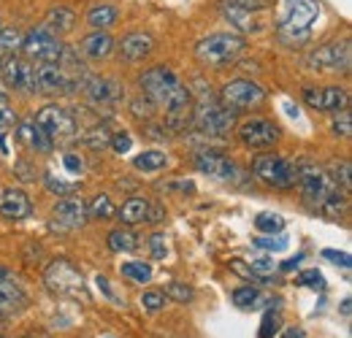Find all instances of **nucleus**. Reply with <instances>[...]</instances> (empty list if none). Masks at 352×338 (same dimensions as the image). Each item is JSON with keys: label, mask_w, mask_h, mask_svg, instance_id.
Segmentation results:
<instances>
[{"label": "nucleus", "mask_w": 352, "mask_h": 338, "mask_svg": "<svg viewBox=\"0 0 352 338\" xmlns=\"http://www.w3.org/2000/svg\"><path fill=\"white\" fill-rule=\"evenodd\" d=\"M304 203L311 206L314 212H322L328 216H339L347 212V192L331 179V173L311 163L298 166V181Z\"/></svg>", "instance_id": "obj_1"}, {"label": "nucleus", "mask_w": 352, "mask_h": 338, "mask_svg": "<svg viewBox=\"0 0 352 338\" xmlns=\"http://www.w3.org/2000/svg\"><path fill=\"white\" fill-rule=\"evenodd\" d=\"M317 19H320L317 0H279L276 36L285 46H304L314 36Z\"/></svg>", "instance_id": "obj_2"}, {"label": "nucleus", "mask_w": 352, "mask_h": 338, "mask_svg": "<svg viewBox=\"0 0 352 338\" xmlns=\"http://www.w3.org/2000/svg\"><path fill=\"white\" fill-rule=\"evenodd\" d=\"M138 82H141L144 95L155 106L166 109L171 117H179V114H184L190 109V92H187V87L179 82V76L168 65H155V68L144 71Z\"/></svg>", "instance_id": "obj_3"}, {"label": "nucleus", "mask_w": 352, "mask_h": 338, "mask_svg": "<svg viewBox=\"0 0 352 338\" xmlns=\"http://www.w3.org/2000/svg\"><path fill=\"white\" fill-rule=\"evenodd\" d=\"M44 284L52 295L74 297V300H79V297H82V300H87L89 297L82 271H79L71 260H65V257H57V260H52V262L46 265Z\"/></svg>", "instance_id": "obj_4"}, {"label": "nucleus", "mask_w": 352, "mask_h": 338, "mask_svg": "<svg viewBox=\"0 0 352 338\" xmlns=\"http://www.w3.org/2000/svg\"><path fill=\"white\" fill-rule=\"evenodd\" d=\"M244 52V38L236 33H212L195 43V57L206 68H225Z\"/></svg>", "instance_id": "obj_5"}, {"label": "nucleus", "mask_w": 352, "mask_h": 338, "mask_svg": "<svg viewBox=\"0 0 352 338\" xmlns=\"http://www.w3.org/2000/svg\"><path fill=\"white\" fill-rule=\"evenodd\" d=\"M252 170H255V176L261 181H265L268 187H276V190H293L296 181H298V166L290 163L287 157H279V155L255 157Z\"/></svg>", "instance_id": "obj_6"}, {"label": "nucleus", "mask_w": 352, "mask_h": 338, "mask_svg": "<svg viewBox=\"0 0 352 338\" xmlns=\"http://www.w3.org/2000/svg\"><path fill=\"white\" fill-rule=\"evenodd\" d=\"M33 122L49 135L52 144H71V141L79 138L76 117L63 106H46V109L38 111V117Z\"/></svg>", "instance_id": "obj_7"}, {"label": "nucleus", "mask_w": 352, "mask_h": 338, "mask_svg": "<svg viewBox=\"0 0 352 338\" xmlns=\"http://www.w3.org/2000/svg\"><path fill=\"white\" fill-rule=\"evenodd\" d=\"M192 125L206 135H225L236 127V109H230L228 103L220 106V103H206L204 100L192 114Z\"/></svg>", "instance_id": "obj_8"}, {"label": "nucleus", "mask_w": 352, "mask_h": 338, "mask_svg": "<svg viewBox=\"0 0 352 338\" xmlns=\"http://www.w3.org/2000/svg\"><path fill=\"white\" fill-rule=\"evenodd\" d=\"M22 52L30 63H60L65 46L60 43L54 33H49L46 27H38L22 38Z\"/></svg>", "instance_id": "obj_9"}, {"label": "nucleus", "mask_w": 352, "mask_h": 338, "mask_svg": "<svg viewBox=\"0 0 352 338\" xmlns=\"http://www.w3.org/2000/svg\"><path fill=\"white\" fill-rule=\"evenodd\" d=\"M309 68L314 71H333V74H347L352 63L350 41H333L325 43L320 49H314L307 57Z\"/></svg>", "instance_id": "obj_10"}, {"label": "nucleus", "mask_w": 352, "mask_h": 338, "mask_svg": "<svg viewBox=\"0 0 352 338\" xmlns=\"http://www.w3.org/2000/svg\"><path fill=\"white\" fill-rule=\"evenodd\" d=\"M222 100L230 109H255L265 100V89L252 79H233L222 87Z\"/></svg>", "instance_id": "obj_11"}, {"label": "nucleus", "mask_w": 352, "mask_h": 338, "mask_svg": "<svg viewBox=\"0 0 352 338\" xmlns=\"http://www.w3.org/2000/svg\"><path fill=\"white\" fill-rule=\"evenodd\" d=\"M87 219V203L82 198H63L52 209V227L60 233L79 230V227H85Z\"/></svg>", "instance_id": "obj_12"}, {"label": "nucleus", "mask_w": 352, "mask_h": 338, "mask_svg": "<svg viewBox=\"0 0 352 338\" xmlns=\"http://www.w3.org/2000/svg\"><path fill=\"white\" fill-rule=\"evenodd\" d=\"M239 138L250 149H268L279 141V127L268 122V120L255 117V120H247V122L239 125Z\"/></svg>", "instance_id": "obj_13"}, {"label": "nucleus", "mask_w": 352, "mask_h": 338, "mask_svg": "<svg viewBox=\"0 0 352 338\" xmlns=\"http://www.w3.org/2000/svg\"><path fill=\"white\" fill-rule=\"evenodd\" d=\"M0 74L3 82L11 89H25V92H36V71L30 60H19V57H8L0 63Z\"/></svg>", "instance_id": "obj_14"}, {"label": "nucleus", "mask_w": 352, "mask_h": 338, "mask_svg": "<svg viewBox=\"0 0 352 338\" xmlns=\"http://www.w3.org/2000/svg\"><path fill=\"white\" fill-rule=\"evenodd\" d=\"M36 71V92H71L74 79L65 74L60 63H38L33 65Z\"/></svg>", "instance_id": "obj_15"}, {"label": "nucleus", "mask_w": 352, "mask_h": 338, "mask_svg": "<svg viewBox=\"0 0 352 338\" xmlns=\"http://www.w3.org/2000/svg\"><path fill=\"white\" fill-rule=\"evenodd\" d=\"M304 100L317 111H344L350 98L342 87H307Z\"/></svg>", "instance_id": "obj_16"}, {"label": "nucleus", "mask_w": 352, "mask_h": 338, "mask_svg": "<svg viewBox=\"0 0 352 338\" xmlns=\"http://www.w3.org/2000/svg\"><path fill=\"white\" fill-rule=\"evenodd\" d=\"M195 168L212 176V179H217V181H239V166L217 152H198Z\"/></svg>", "instance_id": "obj_17"}, {"label": "nucleus", "mask_w": 352, "mask_h": 338, "mask_svg": "<svg viewBox=\"0 0 352 338\" xmlns=\"http://www.w3.org/2000/svg\"><path fill=\"white\" fill-rule=\"evenodd\" d=\"M28 303H30V297L16 284L14 276L0 279V314H19L28 308Z\"/></svg>", "instance_id": "obj_18"}, {"label": "nucleus", "mask_w": 352, "mask_h": 338, "mask_svg": "<svg viewBox=\"0 0 352 338\" xmlns=\"http://www.w3.org/2000/svg\"><path fill=\"white\" fill-rule=\"evenodd\" d=\"M155 52V38L149 33H128L120 41V54L125 63H141Z\"/></svg>", "instance_id": "obj_19"}, {"label": "nucleus", "mask_w": 352, "mask_h": 338, "mask_svg": "<svg viewBox=\"0 0 352 338\" xmlns=\"http://www.w3.org/2000/svg\"><path fill=\"white\" fill-rule=\"evenodd\" d=\"M33 214V203L22 190H3L0 198V216L3 219H28Z\"/></svg>", "instance_id": "obj_20"}, {"label": "nucleus", "mask_w": 352, "mask_h": 338, "mask_svg": "<svg viewBox=\"0 0 352 338\" xmlns=\"http://www.w3.org/2000/svg\"><path fill=\"white\" fill-rule=\"evenodd\" d=\"M85 92L95 106H114L122 98V87L111 79H87Z\"/></svg>", "instance_id": "obj_21"}, {"label": "nucleus", "mask_w": 352, "mask_h": 338, "mask_svg": "<svg viewBox=\"0 0 352 338\" xmlns=\"http://www.w3.org/2000/svg\"><path fill=\"white\" fill-rule=\"evenodd\" d=\"M220 11L222 16L239 30V33H252L258 25H255V16H252V11H247V8H241V5H236L233 0H222L220 3Z\"/></svg>", "instance_id": "obj_22"}, {"label": "nucleus", "mask_w": 352, "mask_h": 338, "mask_svg": "<svg viewBox=\"0 0 352 338\" xmlns=\"http://www.w3.org/2000/svg\"><path fill=\"white\" fill-rule=\"evenodd\" d=\"M16 135H19V141H25L30 149H36V152H41V155H49V152L54 149V144L49 141V135H46L36 122H19Z\"/></svg>", "instance_id": "obj_23"}, {"label": "nucleus", "mask_w": 352, "mask_h": 338, "mask_svg": "<svg viewBox=\"0 0 352 338\" xmlns=\"http://www.w3.org/2000/svg\"><path fill=\"white\" fill-rule=\"evenodd\" d=\"M111 49H114V38L106 30H95L82 41V52L89 60H103V57L111 54Z\"/></svg>", "instance_id": "obj_24"}, {"label": "nucleus", "mask_w": 352, "mask_h": 338, "mask_svg": "<svg viewBox=\"0 0 352 338\" xmlns=\"http://www.w3.org/2000/svg\"><path fill=\"white\" fill-rule=\"evenodd\" d=\"M74 27H76V14H74L68 5H54V8H49V14H46V30H49V33L63 36V33H71Z\"/></svg>", "instance_id": "obj_25"}, {"label": "nucleus", "mask_w": 352, "mask_h": 338, "mask_svg": "<svg viewBox=\"0 0 352 338\" xmlns=\"http://www.w3.org/2000/svg\"><path fill=\"white\" fill-rule=\"evenodd\" d=\"M120 19V11L109 3H100V5H92L87 11V25L95 30H106V27H114Z\"/></svg>", "instance_id": "obj_26"}, {"label": "nucleus", "mask_w": 352, "mask_h": 338, "mask_svg": "<svg viewBox=\"0 0 352 338\" xmlns=\"http://www.w3.org/2000/svg\"><path fill=\"white\" fill-rule=\"evenodd\" d=\"M120 222L122 225H138V222H144L146 216H149V201H144V198H131V201H125L122 203V209H120Z\"/></svg>", "instance_id": "obj_27"}, {"label": "nucleus", "mask_w": 352, "mask_h": 338, "mask_svg": "<svg viewBox=\"0 0 352 338\" xmlns=\"http://www.w3.org/2000/svg\"><path fill=\"white\" fill-rule=\"evenodd\" d=\"M133 166L138 170H144V173H155V170L168 166V157H166V152H160V149H149V152L138 155V157L133 160Z\"/></svg>", "instance_id": "obj_28"}, {"label": "nucleus", "mask_w": 352, "mask_h": 338, "mask_svg": "<svg viewBox=\"0 0 352 338\" xmlns=\"http://www.w3.org/2000/svg\"><path fill=\"white\" fill-rule=\"evenodd\" d=\"M109 247L114 252H133L138 247V236L128 227H117V230L109 233Z\"/></svg>", "instance_id": "obj_29"}, {"label": "nucleus", "mask_w": 352, "mask_h": 338, "mask_svg": "<svg viewBox=\"0 0 352 338\" xmlns=\"http://www.w3.org/2000/svg\"><path fill=\"white\" fill-rule=\"evenodd\" d=\"M114 214H117V209H114V203H111L109 195H95L92 203L87 206L89 219H111Z\"/></svg>", "instance_id": "obj_30"}, {"label": "nucleus", "mask_w": 352, "mask_h": 338, "mask_svg": "<svg viewBox=\"0 0 352 338\" xmlns=\"http://www.w3.org/2000/svg\"><path fill=\"white\" fill-rule=\"evenodd\" d=\"M122 276H128L131 282H149L152 279V268L146 265V262H141V260H131V262H122Z\"/></svg>", "instance_id": "obj_31"}, {"label": "nucleus", "mask_w": 352, "mask_h": 338, "mask_svg": "<svg viewBox=\"0 0 352 338\" xmlns=\"http://www.w3.org/2000/svg\"><path fill=\"white\" fill-rule=\"evenodd\" d=\"M22 33L16 27H0V54H14L22 49Z\"/></svg>", "instance_id": "obj_32"}, {"label": "nucleus", "mask_w": 352, "mask_h": 338, "mask_svg": "<svg viewBox=\"0 0 352 338\" xmlns=\"http://www.w3.org/2000/svg\"><path fill=\"white\" fill-rule=\"evenodd\" d=\"M261 290L258 287H239L236 293H233V303L239 306V308H258L261 306Z\"/></svg>", "instance_id": "obj_33"}, {"label": "nucleus", "mask_w": 352, "mask_h": 338, "mask_svg": "<svg viewBox=\"0 0 352 338\" xmlns=\"http://www.w3.org/2000/svg\"><path fill=\"white\" fill-rule=\"evenodd\" d=\"M255 227L265 233V236H274V233H282V227H285V219L279 216V214H258L255 216Z\"/></svg>", "instance_id": "obj_34"}, {"label": "nucleus", "mask_w": 352, "mask_h": 338, "mask_svg": "<svg viewBox=\"0 0 352 338\" xmlns=\"http://www.w3.org/2000/svg\"><path fill=\"white\" fill-rule=\"evenodd\" d=\"M85 144L92 146V149H103V146H109V144H111V133H109L103 125L92 127V130L85 133Z\"/></svg>", "instance_id": "obj_35"}, {"label": "nucleus", "mask_w": 352, "mask_h": 338, "mask_svg": "<svg viewBox=\"0 0 352 338\" xmlns=\"http://www.w3.org/2000/svg\"><path fill=\"white\" fill-rule=\"evenodd\" d=\"M46 187L49 192H57V195H74L79 190V181H63L54 173H46Z\"/></svg>", "instance_id": "obj_36"}, {"label": "nucleus", "mask_w": 352, "mask_h": 338, "mask_svg": "<svg viewBox=\"0 0 352 338\" xmlns=\"http://www.w3.org/2000/svg\"><path fill=\"white\" fill-rule=\"evenodd\" d=\"M250 271H252V273H255V276L263 282L268 273H274V271H276V262H274L271 257H255V260H250ZM263 284H265V282H263Z\"/></svg>", "instance_id": "obj_37"}, {"label": "nucleus", "mask_w": 352, "mask_h": 338, "mask_svg": "<svg viewBox=\"0 0 352 338\" xmlns=\"http://www.w3.org/2000/svg\"><path fill=\"white\" fill-rule=\"evenodd\" d=\"M255 247L258 249H265V252H282L287 249V238H274V236H263V238H255Z\"/></svg>", "instance_id": "obj_38"}, {"label": "nucleus", "mask_w": 352, "mask_h": 338, "mask_svg": "<svg viewBox=\"0 0 352 338\" xmlns=\"http://www.w3.org/2000/svg\"><path fill=\"white\" fill-rule=\"evenodd\" d=\"M298 284L311 287V290H322V287H325V279H322V273H320L317 268H309V271H304V273L298 276Z\"/></svg>", "instance_id": "obj_39"}, {"label": "nucleus", "mask_w": 352, "mask_h": 338, "mask_svg": "<svg viewBox=\"0 0 352 338\" xmlns=\"http://www.w3.org/2000/svg\"><path fill=\"white\" fill-rule=\"evenodd\" d=\"M166 297H171L176 303H187V300H192V290L184 287V284H179V282H174V284L166 287Z\"/></svg>", "instance_id": "obj_40"}, {"label": "nucleus", "mask_w": 352, "mask_h": 338, "mask_svg": "<svg viewBox=\"0 0 352 338\" xmlns=\"http://www.w3.org/2000/svg\"><path fill=\"white\" fill-rule=\"evenodd\" d=\"M331 179L344 190V192H350V163L344 160L342 166H333V173H331Z\"/></svg>", "instance_id": "obj_41"}, {"label": "nucleus", "mask_w": 352, "mask_h": 338, "mask_svg": "<svg viewBox=\"0 0 352 338\" xmlns=\"http://www.w3.org/2000/svg\"><path fill=\"white\" fill-rule=\"evenodd\" d=\"M14 125H16V114H14V109L8 106V100H0V133L11 130Z\"/></svg>", "instance_id": "obj_42"}, {"label": "nucleus", "mask_w": 352, "mask_h": 338, "mask_svg": "<svg viewBox=\"0 0 352 338\" xmlns=\"http://www.w3.org/2000/svg\"><path fill=\"white\" fill-rule=\"evenodd\" d=\"M279 325H282L279 314L268 311V314H265V319H263V328H261V338H274V333H279Z\"/></svg>", "instance_id": "obj_43"}, {"label": "nucleus", "mask_w": 352, "mask_h": 338, "mask_svg": "<svg viewBox=\"0 0 352 338\" xmlns=\"http://www.w3.org/2000/svg\"><path fill=\"white\" fill-rule=\"evenodd\" d=\"M166 300H168V297L163 295V293H144V295H141V303H144L146 311H160V308L166 306Z\"/></svg>", "instance_id": "obj_44"}, {"label": "nucleus", "mask_w": 352, "mask_h": 338, "mask_svg": "<svg viewBox=\"0 0 352 338\" xmlns=\"http://www.w3.org/2000/svg\"><path fill=\"white\" fill-rule=\"evenodd\" d=\"M149 247H152V254H155V260H166V254H168V247H166V236L155 233V236L149 238Z\"/></svg>", "instance_id": "obj_45"}, {"label": "nucleus", "mask_w": 352, "mask_h": 338, "mask_svg": "<svg viewBox=\"0 0 352 338\" xmlns=\"http://www.w3.org/2000/svg\"><path fill=\"white\" fill-rule=\"evenodd\" d=\"M131 144L133 141H131V135H128V133H117V135H111V144H109V146H114L120 155H125V152L131 149Z\"/></svg>", "instance_id": "obj_46"}, {"label": "nucleus", "mask_w": 352, "mask_h": 338, "mask_svg": "<svg viewBox=\"0 0 352 338\" xmlns=\"http://www.w3.org/2000/svg\"><path fill=\"white\" fill-rule=\"evenodd\" d=\"M350 127H352L350 111L344 109V111H342V120H336V122H333V133H336V135H344V138H347V135H350Z\"/></svg>", "instance_id": "obj_47"}, {"label": "nucleus", "mask_w": 352, "mask_h": 338, "mask_svg": "<svg viewBox=\"0 0 352 338\" xmlns=\"http://www.w3.org/2000/svg\"><path fill=\"white\" fill-rule=\"evenodd\" d=\"M322 257H328L331 262H336V265H342V268H350V254L347 252H333V249H325Z\"/></svg>", "instance_id": "obj_48"}, {"label": "nucleus", "mask_w": 352, "mask_h": 338, "mask_svg": "<svg viewBox=\"0 0 352 338\" xmlns=\"http://www.w3.org/2000/svg\"><path fill=\"white\" fill-rule=\"evenodd\" d=\"M233 3L247 8V11H263V8H268V0H233Z\"/></svg>", "instance_id": "obj_49"}, {"label": "nucleus", "mask_w": 352, "mask_h": 338, "mask_svg": "<svg viewBox=\"0 0 352 338\" xmlns=\"http://www.w3.org/2000/svg\"><path fill=\"white\" fill-rule=\"evenodd\" d=\"M95 282H98V290H100L103 295L109 297V300H117V295H114V290L109 287V279H106V276H95Z\"/></svg>", "instance_id": "obj_50"}, {"label": "nucleus", "mask_w": 352, "mask_h": 338, "mask_svg": "<svg viewBox=\"0 0 352 338\" xmlns=\"http://www.w3.org/2000/svg\"><path fill=\"white\" fill-rule=\"evenodd\" d=\"M65 168L74 170V173H79V170H82V160L74 157V155H65Z\"/></svg>", "instance_id": "obj_51"}, {"label": "nucleus", "mask_w": 352, "mask_h": 338, "mask_svg": "<svg viewBox=\"0 0 352 338\" xmlns=\"http://www.w3.org/2000/svg\"><path fill=\"white\" fill-rule=\"evenodd\" d=\"M282 338H304V330H298V328H290V330H285V336Z\"/></svg>", "instance_id": "obj_52"}, {"label": "nucleus", "mask_w": 352, "mask_h": 338, "mask_svg": "<svg viewBox=\"0 0 352 338\" xmlns=\"http://www.w3.org/2000/svg\"><path fill=\"white\" fill-rule=\"evenodd\" d=\"M298 262H301V257H296V260H290V262H285L282 268H285V271H293V268H298Z\"/></svg>", "instance_id": "obj_53"}, {"label": "nucleus", "mask_w": 352, "mask_h": 338, "mask_svg": "<svg viewBox=\"0 0 352 338\" xmlns=\"http://www.w3.org/2000/svg\"><path fill=\"white\" fill-rule=\"evenodd\" d=\"M8 276H11V271H8V268H3V265H0V279H8Z\"/></svg>", "instance_id": "obj_54"}, {"label": "nucleus", "mask_w": 352, "mask_h": 338, "mask_svg": "<svg viewBox=\"0 0 352 338\" xmlns=\"http://www.w3.org/2000/svg\"><path fill=\"white\" fill-rule=\"evenodd\" d=\"M0 100H8V98H6V92H3V89H0Z\"/></svg>", "instance_id": "obj_55"}, {"label": "nucleus", "mask_w": 352, "mask_h": 338, "mask_svg": "<svg viewBox=\"0 0 352 338\" xmlns=\"http://www.w3.org/2000/svg\"><path fill=\"white\" fill-rule=\"evenodd\" d=\"M25 338H46V336H25Z\"/></svg>", "instance_id": "obj_56"}, {"label": "nucleus", "mask_w": 352, "mask_h": 338, "mask_svg": "<svg viewBox=\"0 0 352 338\" xmlns=\"http://www.w3.org/2000/svg\"><path fill=\"white\" fill-rule=\"evenodd\" d=\"M0 63H3V57H0Z\"/></svg>", "instance_id": "obj_57"}, {"label": "nucleus", "mask_w": 352, "mask_h": 338, "mask_svg": "<svg viewBox=\"0 0 352 338\" xmlns=\"http://www.w3.org/2000/svg\"><path fill=\"white\" fill-rule=\"evenodd\" d=\"M0 317H3V314H0Z\"/></svg>", "instance_id": "obj_58"}]
</instances>
